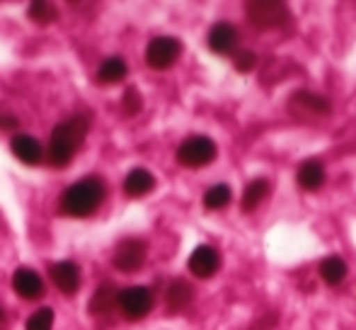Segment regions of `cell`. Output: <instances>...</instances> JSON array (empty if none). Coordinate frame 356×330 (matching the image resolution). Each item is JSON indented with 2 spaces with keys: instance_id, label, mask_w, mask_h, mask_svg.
Returning <instances> with one entry per match:
<instances>
[{
  "instance_id": "obj_9",
  "label": "cell",
  "mask_w": 356,
  "mask_h": 330,
  "mask_svg": "<svg viewBox=\"0 0 356 330\" xmlns=\"http://www.w3.org/2000/svg\"><path fill=\"white\" fill-rule=\"evenodd\" d=\"M220 267V255L211 246H199L189 255V272L197 279H209L218 272Z\"/></svg>"
},
{
  "instance_id": "obj_4",
  "label": "cell",
  "mask_w": 356,
  "mask_h": 330,
  "mask_svg": "<svg viewBox=\"0 0 356 330\" xmlns=\"http://www.w3.org/2000/svg\"><path fill=\"white\" fill-rule=\"evenodd\" d=\"M216 153H218V148L209 136H189L177 148V161L187 165V168H202V165H209L213 161Z\"/></svg>"
},
{
  "instance_id": "obj_16",
  "label": "cell",
  "mask_w": 356,
  "mask_h": 330,
  "mask_svg": "<svg viewBox=\"0 0 356 330\" xmlns=\"http://www.w3.org/2000/svg\"><path fill=\"white\" fill-rule=\"evenodd\" d=\"M296 180H298V184L303 189L323 187V184H325V165L320 163V161H315V158H310V161H305V163L298 165Z\"/></svg>"
},
{
  "instance_id": "obj_5",
  "label": "cell",
  "mask_w": 356,
  "mask_h": 330,
  "mask_svg": "<svg viewBox=\"0 0 356 330\" xmlns=\"http://www.w3.org/2000/svg\"><path fill=\"white\" fill-rule=\"evenodd\" d=\"M182 54V44L175 37H155L145 49V63L155 71H165L170 68Z\"/></svg>"
},
{
  "instance_id": "obj_12",
  "label": "cell",
  "mask_w": 356,
  "mask_h": 330,
  "mask_svg": "<svg viewBox=\"0 0 356 330\" xmlns=\"http://www.w3.org/2000/svg\"><path fill=\"white\" fill-rule=\"evenodd\" d=\"M10 148H13L15 158H19V161L27 163V165H39L44 161L42 143H39L34 136H29V134H17V136H13Z\"/></svg>"
},
{
  "instance_id": "obj_13",
  "label": "cell",
  "mask_w": 356,
  "mask_h": 330,
  "mask_svg": "<svg viewBox=\"0 0 356 330\" xmlns=\"http://www.w3.org/2000/svg\"><path fill=\"white\" fill-rule=\"evenodd\" d=\"M238 44V29L230 22H218L209 32V47L216 54H230Z\"/></svg>"
},
{
  "instance_id": "obj_11",
  "label": "cell",
  "mask_w": 356,
  "mask_h": 330,
  "mask_svg": "<svg viewBox=\"0 0 356 330\" xmlns=\"http://www.w3.org/2000/svg\"><path fill=\"white\" fill-rule=\"evenodd\" d=\"M51 279L58 287V292L66 294V297H73L80 287V269L78 265H73L71 260H61V262L51 265Z\"/></svg>"
},
{
  "instance_id": "obj_19",
  "label": "cell",
  "mask_w": 356,
  "mask_h": 330,
  "mask_svg": "<svg viewBox=\"0 0 356 330\" xmlns=\"http://www.w3.org/2000/svg\"><path fill=\"white\" fill-rule=\"evenodd\" d=\"M320 277L327 284H332V287H337V284L347 277V262H344L339 255H330V258H325L323 262H320Z\"/></svg>"
},
{
  "instance_id": "obj_7",
  "label": "cell",
  "mask_w": 356,
  "mask_h": 330,
  "mask_svg": "<svg viewBox=\"0 0 356 330\" xmlns=\"http://www.w3.org/2000/svg\"><path fill=\"white\" fill-rule=\"evenodd\" d=\"M145 262V243L138 238H127L114 250V267L124 274H134L143 267Z\"/></svg>"
},
{
  "instance_id": "obj_15",
  "label": "cell",
  "mask_w": 356,
  "mask_h": 330,
  "mask_svg": "<svg viewBox=\"0 0 356 330\" xmlns=\"http://www.w3.org/2000/svg\"><path fill=\"white\" fill-rule=\"evenodd\" d=\"M194 299V289L192 284H187L184 279H175L168 287V294H165V301H168V311L170 313H179L192 304Z\"/></svg>"
},
{
  "instance_id": "obj_6",
  "label": "cell",
  "mask_w": 356,
  "mask_h": 330,
  "mask_svg": "<svg viewBox=\"0 0 356 330\" xmlns=\"http://www.w3.org/2000/svg\"><path fill=\"white\" fill-rule=\"evenodd\" d=\"M117 306L122 308V313L131 321L145 318L153 308V294L145 287H129L122 289L117 297Z\"/></svg>"
},
{
  "instance_id": "obj_10",
  "label": "cell",
  "mask_w": 356,
  "mask_h": 330,
  "mask_svg": "<svg viewBox=\"0 0 356 330\" xmlns=\"http://www.w3.org/2000/svg\"><path fill=\"white\" fill-rule=\"evenodd\" d=\"M13 289L17 292V297L27 299V301H37L44 297V279L34 269L19 267L13 274Z\"/></svg>"
},
{
  "instance_id": "obj_22",
  "label": "cell",
  "mask_w": 356,
  "mask_h": 330,
  "mask_svg": "<svg viewBox=\"0 0 356 330\" xmlns=\"http://www.w3.org/2000/svg\"><path fill=\"white\" fill-rule=\"evenodd\" d=\"M54 328V311L49 306L37 308L27 318V330H51Z\"/></svg>"
},
{
  "instance_id": "obj_3",
  "label": "cell",
  "mask_w": 356,
  "mask_h": 330,
  "mask_svg": "<svg viewBox=\"0 0 356 330\" xmlns=\"http://www.w3.org/2000/svg\"><path fill=\"white\" fill-rule=\"evenodd\" d=\"M245 13L257 29H282L291 19L289 5L277 3V0H254L245 5Z\"/></svg>"
},
{
  "instance_id": "obj_1",
  "label": "cell",
  "mask_w": 356,
  "mask_h": 330,
  "mask_svg": "<svg viewBox=\"0 0 356 330\" xmlns=\"http://www.w3.org/2000/svg\"><path fill=\"white\" fill-rule=\"evenodd\" d=\"M85 136H88V122L83 117H71L61 122L51 132V141H49V161L56 168H66L75 158L78 148L83 146Z\"/></svg>"
},
{
  "instance_id": "obj_14",
  "label": "cell",
  "mask_w": 356,
  "mask_h": 330,
  "mask_svg": "<svg viewBox=\"0 0 356 330\" xmlns=\"http://www.w3.org/2000/svg\"><path fill=\"white\" fill-rule=\"evenodd\" d=\"M153 187H155V178H153V173L145 168H134L131 173L127 175V180H124V192L134 199L145 197L148 192H153Z\"/></svg>"
},
{
  "instance_id": "obj_17",
  "label": "cell",
  "mask_w": 356,
  "mask_h": 330,
  "mask_svg": "<svg viewBox=\"0 0 356 330\" xmlns=\"http://www.w3.org/2000/svg\"><path fill=\"white\" fill-rule=\"evenodd\" d=\"M117 287H114L112 282H104L99 284V289L92 294V299H90V313L92 316H97V313H107L112 311L114 306H117Z\"/></svg>"
},
{
  "instance_id": "obj_8",
  "label": "cell",
  "mask_w": 356,
  "mask_h": 330,
  "mask_svg": "<svg viewBox=\"0 0 356 330\" xmlns=\"http://www.w3.org/2000/svg\"><path fill=\"white\" fill-rule=\"evenodd\" d=\"M291 112L300 119H313V117H327L330 114V102L323 100L320 95H313L308 90H298L289 102Z\"/></svg>"
},
{
  "instance_id": "obj_20",
  "label": "cell",
  "mask_w": 356,
  "mask_h": 330,
  "mask_svg": "<svg viewBox=\"0 0 356 330\" xmlns=\"http://www.w3.org/2000/svg\"><path fill=\"white\" fill-rule=\"evenodd\" d=\"M127 73H129L127 61H124V58H119V56H112V58H107L102 66H99L97 78L102 83H119V81H124V78H127Z\"/></svg>"
},
{
  "instance_id": "obj_18",
  "label": "cell",
  "mask_w": 356,
  "mask_h": 330,
  "mask_svg": "<svg viewBox=\"0 0 356 330\" xmlns=\"http://www.w3.org/2000/svg\"><path fill=\"white\" fill-rule=\"evenodd\" d=\"M269 194V182L267 180H262V178H257V180H252V182L245 187V192H243V202H240V207H243V212L245 214H250V212H254V209L262 204V199Z\"/></svg>"
},
{
  "instance_id": "obj_23",
  "label": "cell",
  "mask_w": 356,
  "mask_h": 330,
  "mask_svg": "<svg viewBox=\"0 0 356 330\" xmlns=\"http://www.w3.org/2000/svg\"><path fill=\"white\" fill-rule=\"evenodd\" d=\"M29 17L34 19V22H42V24H47V22H54L56 19V10L51 8L49 3H32L29 5Z\"/></svg>"
},
{
  "instance_id": "obj_24",
  "label": "cell",
  "mask_w": 356,
  "mask_h": 330,
  "mask_svg": "<svg viewBox=\"0 0 356 330\" xmlns=\"http://www.w3.org/2000/svg\"><path fill=\"white\" fill-rule=\"evenodd\" d=\"M233 63H235V71L248 73L257 66V56H254V52H250V49H240V52H235Z\"/></svg>"
},
{
  "instance_id": "obj_25",
  "label": "cell",
  "mask_w": 356,
  "mask_h": 330,
  "mask_svg": "<svg viewBox=\"0 0 356 330\" xmlns=\"http://www.w3.org/2000/svg\"><path fill=\"white\" fill-rule=\"evenodd\" d=\"M122 107L127 114H136L141 112L143 107V100H141V93L136 88H127L124 90V97H122Z\"/></svg>"
},
{
  "instance_id": "obj_2",
  "label": "cell",
  "mask_w": 356,
  "mask_h": 330,
  "mask_svg": "<svg viewBox=\"0 0 356 330\" xmlns=\"http://www.w3.org/2000/svg\"><path fill=\"white\" fill-rule=\"evenodd\" d=\"M104 199V182L97 178H83L63 192L61 207L68 217H90Z\"/></svg>"
},
{
  "instance_id": "obj_26",
  "label": "cell",
  "mask_w": 356,
  "mask_h": 330,
  "mask_svg": "<svg viewBox=\"0 0 356 330\" xmlns=\"http://www.w3.org/2000/svg\"><path fill=\"white\" fill-rule=\"evenodd\" d=\"M0 127H17V119L15 117H0Z\"/></svg>"
},
{
  "instance_id": "obj_21",
  "label": "cell",
  "mask_w": 356,
  "mask_h": 330,
  "mask_svg": "<svg viewBox=\"0 0 356 330\" xmlns=\"http://www.w3.org/2000/svg\"><path fill=\"white\" fill-rule=\"evenodd\" d=\"M230 197H233V192H230L228 184H213V187L207 189V194H204V207L207 209H223L228 207Z\"/></svg>"
}]
</instances>
